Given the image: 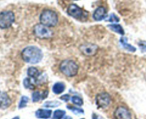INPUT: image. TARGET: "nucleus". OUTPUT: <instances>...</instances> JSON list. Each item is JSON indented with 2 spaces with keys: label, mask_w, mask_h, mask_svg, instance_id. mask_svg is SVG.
<instances>
[{
  "label": "nucleus",
  "mask_w": 146,
  "mask_h": 119,
  "mask_svg": "<svg viewBox=\"0 0 146 119\" xmlns=\"http://www.w3.org/2000/svg\"><path fill=\"white\" fill-rule=\"evenodd\" d=\"M21 58L28 64H36L42 60L43 52L38 47L30 46L21 51Z\"/></svg>",
  "instance_id": "obj_1"
},
{
  "label": "nucleus",
  "mask_w": 146,
  "mask_h": 119,
  "mask_svg": "<svg viewBox=\"0 0 146 119\" xmlns=\"http://www.w3.org/2000/svg\"><path fill=\"white\" fill-rule=\"evenodd\" d=\"M40 23L48 27H54L58 24V15L55 11L46 9L41 12L39 17Z\"/></svg>",
  "instance_id": "obj_2"
},
{
  "label": "nucleus",
  "mask_w": 146,
  "mask_h": 119,
  "mask_svg": "<svg viewBox=\"0 0 146 119\" xmlns=\"http://www.w3.org/2000/svg\"><path fill=\"white\" fill-rule=\"evenodd\" d=\"M59 69L63 74L68 77H73L78 74V66L73 60L66 59L61 61Z\"/></svg>",
  "instance_id": "obj_3"
},
{
  "label": "nucleus",
  "mask_w": 146,
  "mask_h": 119,
  "mask_svg": "<svg viewBox=\"0 0 146 119\" xmlns=\"http://www.w3.org/2000/svg\"><path fill=\"white\" fill-rule=\"evenodd\" d=\"M33 32L35 37L41 39H46L51 38L53 36V31L49 27H46L42 24H37L34 27Z\"/></svg>",
  "instance_id": "obj_4"
},
{
  "label": "nucleus",
  "mask_w": 146,
  "mask_h": 119,
  "mask_svg": "<svg viewBox=\"0 0 146 119\" xmlns=\"http://www.w3.org/2000/svg\"><path fill=\"white\" fill-rule=\"evenodd\" d=\"M15 21V15L11 11H4L0 13V28L8 29Z\"/></svg>",
  "instance_id": "obj_5"
},
{
  "label": "nucleus",
  "mask_w": 146,
  "mask_h": 119,
  "mask_svg": "<svg viewBox=\"0 0 146 119\" xmlns=\"http://www.w3.org/2000/svg\"><path fill=\"white\" fill-rule=\"evenodd\" d=\"M67 13L68 15L76 19H85L88 17V13L75 4H70L68 6Z\"/></svg>",
  "instance_id": "obj_6"
},
{
  "label": "nucleus",
  "mask_w": 146,
  "mask_h": 119,
  "mask_svg": "<svg viewBox=\"0 0 146 119\" xmlns=\"http://www.w3.org/2000/svg\"><path fill=\"white\" fill-rule=\"evenodd\" d=\"M98 47L96 44L92 43H85L80 45L79 50L86 57H92L96 54Z\"/></svg>",
  "instance_id": "obj_7"
},
{
  "label": "nucleus",
  "mask_w": 146,
  "mask_h": 119,
  "mask_svg": "<svg viewBox=\"0 0 146 119\" xmlns=\"http://www.w3.org/2000/svg\"><path fill=\"white\" fill-rule=\"evenodd\" d=\"M111 104V96L107 93H101L96 96V104L99 108H105Z\"/></svg>",
  "instance_id": "obj_8"
},
{
  "label": "nucleus",
  "mask_w": 146,
  "mask_h": 119,
  "mask_svg": "<svg viewBox=\"0 0 146 119\" xmlns=\"http://www.w3.org/2000/svg\"><path fill=\"white\" fill-rule=\"evenodd\" d=\"M114 116L115 119H132L131 112L123 106L117 108L114 113Z\"/></svg>",
  "instance_id": "obj_9"
},
{
  "label": "nucleus",
  "mask_w": 146,
  "mask_h": 119,
  "mask_svg": "<svg viewBox=\"0 0 146 119\" xmlns=\"http://www.w3.org/2000/svg\"><path fill=\"white\" fill-rule=\"evenodd\" d=\"M11 101L7 93L0 91V108L6 109L11 105Z\"/></svg>",
  "instance_id": "obj_10"
},
{
  "label": "nucleus",
  "mask_w": 146,
  "mask_h": 119,
  "mask_svg": "<svg viewBox=\"0 0 146 119\" xmlns=\"http://www.w3.org/2000/svg\"><path fill=\"white\" fill-rule=\"evenodd\" d=\"M106 17L107 11L104 7H98L93 14V17L96 21H101Z\"/></svg>",
  "instance_id": "obj_11"
},
{
  "label": "nucleus",
  "mask_w": 146,
  "mask_h": 119,
  "mask_svg": "<svg viewBox=\"0 0 146 119\" xmlns=\"http://www.w3.org/2000/svg\"><path fill=\"white\" fill-rule=\"evenodd\" d=\"M120 42H121L123 47L125 49H126L127 51H130V52H135V51H136V48H135V47L133 45H131V44H128V39H127L126 37H121V39H120Z\"/></svg>",
  "instance_id": "obj_12"
},
{
  "label": "nucleus",
  "mask_w": 146,
  "mask_h": 119,
  "mask_svg": "<svg viewBox=\"0 0 146 119\" xmlns=\"http://www.w3.org/2000/svg\"><path fill=\"white\" fill-rule=\"evenodd\" d=\"M27 74L29 76L35 79V82L38 81V77H39L40 72L35 67H29L27 70Z\"/></svg>",
  "instance_id": "obj_13"
},
{
  "label": "nucleus",
  "mask_w": 146,
  "mask_h": 119,
  "mask_svg": "<svg viewBox=\"0 0 146 119\" xmlns=\"http://www.w3.org/2000/svg\"><path fill=\"white\" fill-rule=\"evenodd\" d=\"M51 110L39 109L36 112V116L38 118H48L51 116Z\"/></svg>",
  "instance_id": "obj_14"
},
{
  "label": "nucleus",
  "mask_w": 146,
  "mask_h": 119,
  "mask_svg": "<svg viewBox=\"0 0 146 119\" xmlns=\"http://www.w3.org/2000/svg\"><path fill=\"white\" fill-rule=\"evenodd\" d=\"M108 27L111 30L118 33V34H121V35L123 36L124 34H125V31H124L123 28L120 24H109V25H108Z\"/></svg>",
  "instance_id": "obj_15"
},
{
  "label": "nucleus",
  "mask_w": 146,
  "mask_h": 119,
  "mask_svg": "<svg viewBox=\"0 0 146 119\" xmlns=\"http://www.w3.org/2000/svg\"><path fill=\"white\" fill-rule=\"evenodd\" d=\"M64 89H65V85L63 83L58 82L54 84L53 86V91L56 94H61L64 91Z\"/></svg>",
  "instance_id": "obj_16"
},
{
  "label": "nucleus",
  "mask_w": 146,
  "mask_h": 119,
  "mask_svg": "<svg viewBox=\"0 0 146 119\" xmlns=\"http://www.w3.org/2000/svg\"><path fill=\"white\" fill-rule=\"evenodd\" d=\"M65 111L62 110H57L54 112V119H61L65 115Z\"/></svg>",
  "instance_id": "obj_17"
},
{
  "label": "nucleus",
  "mask_w": 146,
  "mask_h": 119,
  "mask_svg": "<svg viewBox=\"0 0 146 119\" xmlns=\"http://www.w3.org/2000/svg\"><path fill=\"white\" fill-rule=\"evenodd\" d=\"M24 85L27 88H29V89H33L34 88V84H33L32 81L30 78H25L24 81Z\"/></svg>",
  "instance_id": "obj_18"
},
{
  "label": "nucleus",
  "mask_w": 146,
  "mask_h": 119,
  "mask_svg": "<svg viewBox=\"0 0 146 119\" xmlns=\"http://www.w3.org/2000/svg\"><path fill=\"white\" fill-rule=\"evenodd\" d=\"M107 21L115 24V23H118L120 21V19L115 14H111L108 17V19H107Z\"/></svg>",
  "instance_id": "obj_19"
},
{
  "label": "nucleus",
  "mask_w": 146,
  "mask_h": 119,
  "mask_svg": "<svg viewBox=\"0 0 146 119\" xmlns=\"http://www.w3.org/2000/svg\"><path fill=\"white\" fill-rule=\"evenodd\" d=\"M60 105V103L58 101H48V102L45 103L44 106L48 107V108H53V107H56Z\"/></svg>",
  "instance_id": "obj_20"
},
{
  "label": "nucleus",
  "mask_w": 146,
  "mask_h": 119,
  "mask_svg": "<svg viewBox=\"0 0 146 119\" xmlns=\"http://www.w3.org/2000/svg\"><path fill=\"white\" fill-rule=\"evenodd\" d=\"M71 101L74 104L77 106H82L83 105V100L78 96H73L71 98Z\"/></svg>",
  "instance_id": "obj_21"
},
{
  "label": "nucleus",
  "mask_w": 146,
  "mask_h": 119,
  "mask_svg": "<svg viewBox=\"0 0 146 119\" xmlns=\"http://www.w3.org/2000/svg\"><path fill=\"white\" fill-rule=\"evenodd\" d=\"M29 101V98L26 96H23L21 97V102L19 104V108H24L27 106V104L28 103Z\"/></svg>",
  "instance_id": "obj_22"
},
{
  "label": "nucleus",
  "mask_w": 146,
  "mask_h": 119,
  "mask_svg": "<svg viewBox=\"0 0 146 119\" xmlns=\"http://www.w3.org/2000/svg\"><path fill=\"white\" fill-rule=\"evenodd\" d=\"M40 98H41V94L38 91H36L32 94V101L34 102H37V101H39Z\"/></svg>",
  "instance_id": "obj_23"
},
{
  "label": "nucleus",
  "mask_w": 146,
  "mask_h": 119,
  "mask_svg": "<svg viewBox=\"0 0 146 119\" xmlns=\"http://www.w3.org/2000/svg\"><path fill=\"white\" fill-rule=\"evenodd\" d=\"M68 108H71V111H73V112L74 113V114H83L84 113V111H83L82 109H80V108H73V107H71V106H68Z\"/></svg>",
  "instance_id": "obj_24"
},
{
  "label": "nucleus",
  "mask_w": 146,
  "mask_h": 119,
  "mask_svg": "<svg viewBox=\"0 0 146 119\" xmlns=\"http://www.w3.org/2000/svg\"><path fill=\"white\" fill-rule=\"evenodd\" d=\"M138 45H139L140 48L143 51H145L146 52V41H141L138 43Z\"/></svg>",
  "instance_id": "obj_25"
},
{
  "label": "nucleus",
  "mask_w": 146,
  "mask_h": 119,
  "mask_svg": "<svg viewBox=\"0 0 146 119\" xmlns=\"http://www.w3.org/2000/svg\"><path fill=\"white\" fill-rule=\"evenodd\" d=\"M61 99L63 100V101H68V100H69V96L67 95V94H66V95H64L62 96L61 97Z\"/></svg>",
  "instance_id": "obj_26"
},
{
  "label": "nucleus",
  "mask_w": 146,
  "mask_h": 119,
  "mask_svg": "<svg viewBox=\"0 0 146 119\" xmlns=\"http://www.w3.org/2000/svg\"><path fill=\"white\" fill-rule=\"evenodd\" d=\"M64 119H72V118H71V117H70V116H67V117H66Z\"/></svg>",
  "instance_id": "obj_27"
},
{
  "label": "nucleus",
  "mask_w": 146,
  "mask_h": 119,
  "mask_svg": "<svg viewBox=\"0 0 146 119\" xmlns=\"http://www.w3.org/2000/svg\"><path fill=\"white\" fill-rule=\"evenodd\" d=\"M14 119H19V118H18V117H16V118H14Z\"/></svg>",
  "instance_id": "obj_28"
}]
</instances>
